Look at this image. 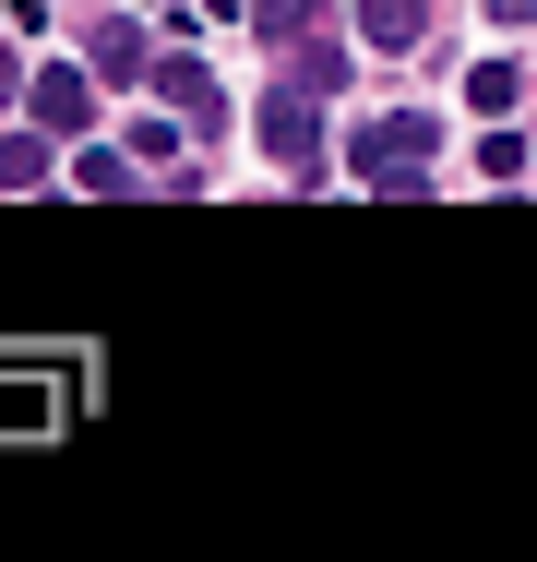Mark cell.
I'll list each match as a JSON object with an SVG mask.
<instances>
[{
  "instance_id": "6da1fadb",
  "label": "cell",
  "mask_w": 537,
  "mask_h": 562,
  "mask_svg": "<svg viewBox=\"0 0 537 562\" xmlns=\"http://www.w3.org/2000/svg\"><path fill=\"white\" fill-rule=\"evenodd\" d=\"M430 156H442V132H430L419 109H382V120H358V132H346V168H358L370 192H419Z\"/></svg>"
},
{
  "instance_id": "7a4b0ae2",
  "label": "cell",
  "mask_w": 537,
  "mask_h": 562,
  "mask_svg": "<svg viewBox=\"0 0 537 562\" xmlns=\"http://www.w3.org/2000/svg\"><path fill=\"white\" fill-rule=\"evenodd\" d=\"M24 85H36V97H12V109H36V132H48V144H84V132H96V72H72V60H36Z\"/></svg>"
},
{
  "instance_id": "3957f363",
  "label": "cell",
  "mask_w": 537,
  "mask_h": 562,
  "mask_svg": "<svg viewBox=\"0 0 537 562\" xmlns=\"http://www.w3.org/2000/svg\"><path fill=\"white\" fill-rule=\"evenodd\" d=\"M263 156H275V168H311L322 156V97L311 85H275V97H263Z\"/></svg>"
},
{
  "instance_id": "277c9868",
  "label": "cell",
  "mask_w": 537,
  "mask_h": 562,
  "mask_svg": "<svg viewBox=\"0 0 537 562\" xmlns=\"http://www.w3.org/2000/svg\"><path fill=\"white\" fill-rule=\"evenodd\" d=\"M144 72H156V97L192 120V132H215V120H227V97H215V72H204V60H144Z\"/></svg>"
},
{
  "instance_id": "5b68a950",
  "label": "cell",
  "mask_w": 537,
  "mask_h": 562,
  "mask_svg": "<svg viewBox=\"0 0 537 562\" xmlns=\"http://www.w3.org/2000/svg\"><path fill=\"white\" fill-rule=\"evenodd\" d=\"M358 36H370V48H419V36H430V0H358Z\"/></svg>"
},
{
  "instance_id": "8992f818",
  "label": "cell",
  "mask_w": 537,
  "mask_h": 562,
  "mask_svg": "<svg viewBox=\"0 0 537 562\" xmlns=\"http://www.w3.org/2000/svg\"><path fill=\"white\" fill-rule=\"evenodd\" d=\"M287 85H311V97H334V85H346V48H334V36H287Z\"/></svg>"
},
{
  "instance_id": "52a82bcc",
  "label": "cell",
  "mask_w": 537,
  "mask_h": 562,
  "mask_svg": "<svg viewBox=\"0 0 537 562\" xmlns=\"http://www.w3.org/2000/svg\"><path fill=\"white\" fill-rule=\"evenodd\" d=\"M36 180H60L48 168V132H0V192H36Z\"/></svg>"
},
{
  "instance_id": "ba28073f",
  "label": "cell",
  "mask_w": 537,
  "mask_h": 562,
  "mask_svg": "<svg viewBox=\"0 0 537 562\" xmlns=\"http://www.w3.org/2000/svg\"><path fill=\"white\" fill-rule=\"evenodd\" d=\"M514 97H526V60H478V72H466V109H514Z\"/></svg>"
},
{
  "instance_id": "9c48e42d",
  "label": "cell",
  "mask_w": 537,
  "mask_h": 562,
  "mask_svg": "<svg viewBox=\"0 0 537 562\" xmlns=\"http://www.w3.org/2000/svg\"><path fill=\"white\" fill-rule=\"evenodd\" d=\"M239 12H251V24L275 36V48H287V36H311V24H322V0H239Z\"/></svg>"
},
{
  "instance_id": "30bf717a",
  "label": "cell",
  "mask_w": 537,
  "mask_h": 562,
  "mask_svg": "<svg viewBox=\"0 0 537 562\" xmlns=\"http://www.w3.org/2000/svg\"><path fill=\"white\" fill-rule=\"evenodd\" d=\"M119 72H144V24H132V12L96 36V85H119Z\"/></svg>"
},
{
  "instance_id": "8fae6325",
  "label": "cell",
  "mask_w": 537,
  "mask_h": 562,
  "mask_svg": "<svg viewBox=\"0 0 537 562\" xmlns=\"http://www.w3.org/2000/svg\"><path fill=\"white\" fill-rule=\"evenodd\" d=\"M72 192H107V204H119V192H132V156H107V144H84V156H72Z\"/></svg>"
},
{
  "instance_id": "7c38bea8",
  "label": "cell",
  "mask_w": 537,
  "mask_h": 562,
  "mask_svg": "<svg viewBox=\"0 0 537 562\" xmlns=\"http://www.w3.org/2000/svg\"><path fill=\"white\" fill-rule=\"evenodd\" d=\"M0 419H48V395L36 383H0Z\"/></svg>"
},
{
  "instance_id": "4fadbf2b",
  "label": "cell",
  "mask_w": 537,
  "mask_h": 562,
  "mask_svg": "<svg viewBox=\"0 0 537 562\" xmlns=\"http://www.w3.org/2000/svg\"><path fill=\"white\" fill-rule=\"evenodd\" d=\"M12 97H24V72H12V48H0V120H12Z\"/></svg>"
},
{
  "instance_id": "5bb4252c",
  "label": "cell",
  "mask_w": 537,
  "mask_h": 562,
  "mask_svg": "<svg viewBox=\"0 0 537 562\" xmlns=\"http://www.w3.org/2000/svg\"><path fill=\"white\" fill-rule=\"evenodd\" d=\"M490 24H537V0H490Z\"/></svg>"
},
{
  "instance_id": "9a60e30c",
  "label": "cell",
  "mask_w": 537,
  "mask_h": 562,
  "mask_svg": "<svg viewBox=\"0 0 537 562\" xmlns=\"http://www.w3.org/2000/svg\"><path fill=\"white\" fill-rule=\"evenodd\" d=\"M204 12H239V0H204Z\"/></svg>"
}]
</instances>
